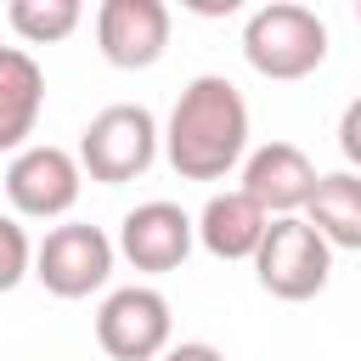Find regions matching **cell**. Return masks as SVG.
<instances>
[{
	"mask_svg": "<svg viewBox=\"0 0 361 361\" xmlns=\"http://www.w3.org/2000/svg\"><path fill=\"white\" fill-rule=\"evenodd\" d=\"M164 152L180 180H220L248 152V102L226 73H197L164 130Z\"/></svg>",
	"mask_w": 361,
	"mask_h": 361,
	"instance_id": "obj_1",
	"label": "cell"
},
{
	"mask_svg": "<svg viewBox=\"0 0 361 361\" xmlns=\"http://www.w3.org/2000/svg\"><path fill=\"white\" fill-rule=\"evenodd\" d=\"M243 56L254 73L265 79H305L322 68L327 56V23L310 11V6H293V0H271L248 17L243 28Z\"/></svg>",
	"mask_w": 361,
	"mask_h": 361,
	"instance_id": "obj_2",
	"label": "cell"
},
{
	"mask_svg": "<svg viewBox=\"0 0 361 361\" xmlns=\"http://www.w3.org/2000/svg\"><path fill=\"white\" fill-rule=\"evenodd\" d=\"M152 158H158V118L141 102L102 107L79 135V169L102 186H124L135 175H147Z\"/></svg>",
	"mask_w": 361,
	"mask_h": 361,
	"instance_id": "obj_3",
	"label": "cell"
},
{
	"mask_svg": "<svg viewBox=\"0 0 361 361\" xmlns=\"http://www.w3.org/2000/svg\"><path fill=\"white\" fill-rule=\"evenodd\" d=\"M254 271H259V288L271 299L299 305V299H316L327 288L333 248L305 214H282V220H271V231H265V243L254 254Z\"/></svg>",
	"mask_w": 361,
	"mask_h": 361,
	"instance_id": "obj_4",
	"label": "cell"
},
{
	"mask_svg": "<svg viewBox=\"0 0 361 361\" xmlns=\"http://www.w3.org/2000/svg\"><path fill=\"white\" fill-rule=\"evenodd\" d=\"M34 276L45 282V293L56 299H85L113 276V243L102 226L68 220L56 231H45V243L34 248Z\"/></svg>",
	"mask_w": 361,
	"mask_h": 361,
	"instance_id": "obj_5",
	"label": "cell"
},
{
	"mask_svg": "<svg viewBox=\"0 0 361 361\" xmlns=\"http://www.w3.org/2000/svg\"><path fill=\"white\" fill-rule=\"evenodd\" d=\"M96 344L113 361H158L169 350V299L158 288H118L96 310Z\"/></svg>",
	"mask_w": 361,
	"mask_h": 361,
	"instance_id": "obj_6",
	"label": "cell"
},
{
	"mask_svg": "<svg viewBox=\"0 0 361 361\" xmlns=\"http://www.w3.org/2000/svg\"><path fill=\"white\" fill-rule=\"evenodd\" d=\"M79 186H85L79 158L62 152V147H51V141L23 147V152L11 158V169H6V197H11V209L28 214V220H56V214H68V209L79 203Z\"/></svg>",
	"mask_w": 361,
	"mask_h": 361,
	"instance_id": "obj_7",
	"label": "cell"
},
{
	"mask_svg": "<svg viewBox=\"0 0 361 361\" xmlns=\"http://www.w3.org/2000/svg\"><path fill=\"white\" fill-rule=\"evenodd\" d=\"M197 243V220L180 209V203H135L124 220H118V254L135 265V271H180L186 254Z\"/></svg>",
	"mask_w": 361,
	"mask_h": 361,
	"instance_id": "obj_8",
	"label": "cell"
},
{
	"mask_svg": "<svg viewBox=\"0 0 361 361\" xmlns=\"http://www.w3.org/2000/svg\"><path fill=\"white\" fill-rule=\"evenodd\" d=\"M96 45L113 68H152L169 45V6L164 0H102Z\"/></svg>",
	"mask_w": 361,
	"mask_h": 361,
	"instance_id": "obj_9",
	"label": "cell"
},
{
	"mask_svg": "<svg viewBox=\"0 0 361 361\" xmlns=\"http://www.w3.org/2000/svg\"><path fill=\"white\" fill-rule=\"evenodd\" d=\"M316 180H322V175H316V164H310L293 141H265V147H254V152H248V164H243V192H248L271 220L310 209Z\"/></svg>",
	"mask_w": 361,
	"mask_h": 361,
	"instance_id": "obj_10",
	"label": "cell"
},
{
	"mask_svg": "<svg viewBox=\"0 0 361 361\" xmlns=\"http://www.w3.org/2000/svg\"><path fill=\"white\" fill-rule=\"evenodd\" d=\"M271 231V214L237 186V192H214L197 214V243L214 254V259H254L259 243Z\"/></svg>",
	"mask_w": 361,
	"mask_h": 361,
	"instance_id": "obj_11",
	"label": "cell"
},
{
	"mask_svg": "<svg viewBox=\"0 0 361 361\" xmlns=\"http://www.w3.org/2000/svg\"><path fill=\"white\" fill-rule=\"evenodd\" d=\"M45 107V73L23 45H0V152H23Z\"/></svg>",
	"mask_w": 361,
	"mask_h": 361,
	"instance_id": "obj_12",
	"label": "cell"
},
{
	"mask_svg": "<svg viewBox=\"0 0 361 361\" xmlns=\"http://www.w3.org/2000/svg\"><path fill=\"white\" fill-rule=\"evenodd\" d=\"M305 220L327 237V248H361V175L355 169L322 175L316 192H310Z\"/></svg>",
	"mask_w": 361,
	"mask_h": 361,
	"instance_id": "obj_13",
	"label": "cell"
},
{
	"mask_svg": "<svg viewBox=\"0 0 361 361\" xmlns=\"http://www.w3.org/2000/svg\"><path fill=\"white\" fill-rule=\"evenodd\" d=\"M6 17L28 45H56L79 28V0H11Z\"/></svg>",
	"mask_w": 361,
	"mask_h": 361,
	"instance_id": "obj_14",
	"label": "cell"
},
{
	"mask_svg": "<svg viewBox=\"0 0 361 361\" xmlns=\"http://www.w3.org/2000/svg\"><path fill=\"white\" fill-rule=\"evenodd\" d=\"M34 271V248H28V231L11 220V214H0V293H11L23 276Z\"/></svg>",
	"mask_w": 361,
	"mask_h": 361,
	"instance_id": "obj_15",
	"label": "cell"
},
{
	"mask_svg": "<svg viewBox=\"0 0 361 361\" xmlns=\"http://www.w3.org/2000/svg\"><path fill=\"white\" fill-rule=\"evenodd\" d=\"M338 152L361 169V96L344 107V118H338Z\"/></svg>",
	"mask_w": 361,
	"mask_h": 361,
	"instance_id": "obj_16",
	"label": "cell"
},
{
	"mask_svg": "<svg viewBox=\"0 0 361 361\" xmlns=\"http://www.w3.org/2000/svg\"><path fill=\"white\" fill-rule=\"evenodd\" d=\"M158 361H226L214 344H175V350H164Z\"/></svg>",
	"mask_w": 361,
	"mask_h": 361,
	"instance_id": "obj_17",
	"label": "cell"
},
{
	"mask_svg": "<svg viewBox=\"0 0 361 361\" xmlns=\"http://www.w3.org/2000/svg\"><path fill=\"white\" fill-rule=\"evenodd\" d=\"M192 11H209V17H220V11H237V0H192Z\"/></svg>",
	"mask_w": 361,
	"mask_h": 361,
	"instance_id": "obj_18",
	"label": "cell"
},
{
	"mask_svg": "<svg viewBox=\"0 0 361 361\" xmlns=\"http://www.w3.org/2000/svg\"><path fill=\"white\" fill-rule=\"evenodd\" d=\"M355 17H361V6H355Z\"/></svg>",
	"mask_w": 361,
	"mask_h": 361,
	"instance_id": "obj_19",
	"label": "cell"
}]
</instances>
